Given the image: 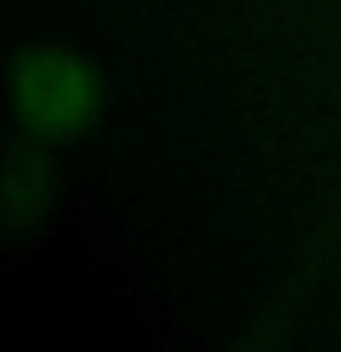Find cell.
<instances>
[{"instance_id":"6da1fadb","label":"cell","mask_w":341,"mask_h":352,"mask_svg":"<svg viewBox=\"0 0 341 352\" xmlns=\"http://www.w3.org/2000/svg\"><path fill=\"white\" fill-rule=\"evenodd\" d=\"M8 103L33 140H74L103 110V77L66 44H30L8 66Z\"/></svg>"},{"instance_id":"7a4b0ae2","label":"cell","mask_w":341,"mask_h":352,"mask_svg":"<svg viewBox=\"0 0 341 352\" xmlns=\"http://www.w3.org/2000/svg\"><path fill=\"white\" fill-rule=\"evenodd\" d=\"M48 195H52V176L48 165L41 162V154L11 158V165L0 176V209H8L15 224L26 217H37L48 206Z\"/></svg>"}]
</instances>
